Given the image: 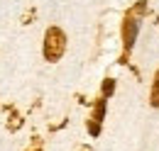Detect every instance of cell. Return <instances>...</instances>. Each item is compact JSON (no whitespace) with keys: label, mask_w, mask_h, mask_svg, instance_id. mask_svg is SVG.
<instances>
[{"label":"cell","mask_w":159,"mask_h":151,"mask_svg":"<svg viewBox=\"0 0 159 151\" xmlns=\"http://www.w3.org/2000/svg\"><path fill=\"white\" fill-rule=\"evenodd\" d=\"M137 32H139V22H137V17H127V19H125V24H122V41H125V49H127V51L135 46Z\"/></svg>","instance_id":"obj_2"},{"label":"cell","mask_w":159,"mask_h":151,"mask_svg":"<svg viewBox=\"0 0 159 151\" xmlns=\"http://www.w3.org/2000/svg\"><path fill=\"white\" fill-rule=\"evenodd\" d=\"M113 90H115V80H110V78H108V80L103 83V95H105V97H110Z\"/></svg>","instance_id":"obj_5"},{"label":"cell","mask_w":159,"mask_h":151,"mask_svg":"<svg viewBox=\"0 0 159 151\" xmlns=\"http://www.w3.org/2000/svg\"><path fill=\"white\" fill-rule=\"evenodd\" d=\"M152 105L159 107V71L154 76V85H152Z\"/></svg>","instance_id":"obj_4"},{"label":"cell","mask_w":159,"mask_h":151,"mask_svg":"<svg viewBox=\"0 0 159 151\" xmlns=\"http://www.w3.org/2000/svg\"><path fill=\"white\" fill-rule=\"evenodd\" d=\"M105 102H108L105 97L96 102V110H93V124H100V122H103V117H105Z\"/></svg>","instance_id":"obj_3"},{"label":"cell","mask_w":159,"mask_h":151,"mask_svg":"<svg viewBox=\"0 0 159 151\" xmlns=\"http://www.w3.org/2000/svg\"><path fill=\"white\" fill-rule=\"evenodd\" d=\"M66 51V34L59 27H49L47 37H44V56L49 61H59Z\"/></svg>","instance_id":"obj_1"}]
</instances>
